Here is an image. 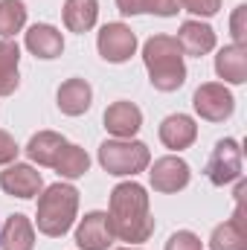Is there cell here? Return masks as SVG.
Segmentation results:
<instances>
[{
	"label": "cell",
	"instance_id": "17",
	"mask_svg": "<svg viewBox=\"0 0 247 250\" xmlns=\"http://www.w3.org/2000/svg\"><path fill=\"white\" fill-rule=\"evenodd\" d=\"M93 102V90L84 79H67L59 87V108L67 117H82Z\"/></svg>",
	"mask_w": 247,
	"mask_h": 250
},
{
	"label": "cell",
	"instance_id": "3",
	"mask_svg": "<svg viewBox=\"0 0 247 250\" xmlns=\"http://www.w3.org/2000/svg\"><path fill=\"white\" fill-rule=\"evenodd\" d=\"M76 209H79V192H76V187H70V184H53L38 198L35 224H38V230L44 236L59 239V236H64L73 227Z\"/></svg>",
	"mask_w": 247,
	"mask_h": 250
},
{
	"label": "cell",
	"instance_id": "2",
	"mask_svg": "<svg viewBox=\"0 0 247 250\" xmlns=\"http://www.w3.org/2000/svg\"><path fill=\"white\" fill-rule=\"evenodd\" d=\"M143 62H145V70H148V82L163 93L178 90L186 82L184 50H181L178 38H172V35L148 38L145 47H143Z\"/></svg>",
	"mask_w": 247,
	"mask_h": 250
},
{
	"label": "cell",
	"instance_id": "28",
	"mask_svg": "<svg viewBox=\"0 0 247 250\" xmlns=\"http://www.w3.org/2000/svg\"><path fill=\"white\" fill-rule=\"evenodd\" d=\"M245 15H247V6H239L236 12H233V21H230V29H233V38H236V44H247V26H245Z\"/></svg>",
	"mask_w": 247,
	"mask_h": 250
},
{
	"label": "cell",
	"instance_id": "6",
	"mask_svg": "<svg viewBox=\"0 0 247 250\" xmlns=\"http://www.w3.org/2000/svg\"><path fill=\"white\" fill-rule=\"evenodd\" d=\"M192 105H195V111H198L201 120H206V123H224V120L233 114L236 99H233V93H230L224 84L206 82V84H201V87L195 90Z\"/></svg>",
	"mask_w": 247,
	"mask_h": 250
},
{
	"label": "cell",
	"instance_id": "4",
	"mask_svg": "<svg viewBox=\"0 0 247 250\" xmlns=\"http://www.w3.org/2000/svg\"><path fill=\"white\" fill-rule=\"evenodd\" d=\"M99 163L108 175H137L151 163V151L140 140H105L99 146Z\"/></svg>",
	"mask_w": 247,
	"mask_h": 250
},
{
	"label": "cell",
	"instance_id": "19",
	"mask_svg": "<svg viewBox=\"0 0 247 250\" xmlns=\"http://www.w3.org/2000/svg\"><path fill=\"white\" fill-rule=\"evenodd\" d=\"M18 62H21V50L15 41L3 38L0 41V96H12L21 84L18 76Z\"/></svg>",
	"mask_w": 247,
	"mask_h": 250
},
{
	"label": "cell",
	"instance_id": "16",
	"mask_svg": "<svg viewBox=\"0 0 247 250\" xmlns=\"http://www.w3.org/2000/svg\"><path fill=\"white\" fill-rule=\"evenodd\" d=\"M215 73L230 82V84H245L247 82V47L242 44H230L221 47L215 56Z\"/></svg>",
	"mask_w": 247,
	"mask_h": 250
},
{
	"label": "cell",
	"instance_id": "25",
	"mask_svg": "<svg viewBox=\"0 0 247 250\" xmlns=\"http://www.w3.org/2000/svg\"><path fill=\"white\" fill-rule=\"evenodd\" d=\"M186 12L192 15H201V18H212L218 9H221V0H181Z\"/></svg>",
	"mask_w": 247,
	"mask_h": 250
},
{
	"label": "cell",
	"instance_id": "13",
	"mask_svg": "<svg viewBox=\"0 0 247 250\" xmlns=\"http://www.w3.org/2000/svg\"><path fill=\"white\" fill-rule=\"evenodd\" d=\"M195 137H198V125H195L192 117H186V114H172V117H166L160 123V140L172 151L189 148L195 143Z\"/></svg>",
	"mask_w": 247,
	"mask_h": 250
},
{
	"label": "cell",
	"instance_id": "12",
	"mask_svg": "<svg viewBox=\"0 0 247 250\" xmlns=\"http://www.w3.org/2000/svg\"><path fill=\"white\" fill-rule=\"evenodd\" d=\"M178 44H181V50H184L186 56L201 59V56L212 53V47H215V32H212L209 23L184 21V23H181V32H178Z\"/></svg>",
	"mask_w": 247,
	"mask_h": 250
},
{
	"label": "cell",
	"instance_id": "18",
	"mask_svg": "<svg viewBox=\"0 0 247 250\" xmlns=\"http://www.w3.org/2000/svg\"><path fill=\"white\" fill-rule=\"evenodd\" d=\"M64 146H67V140H64L62 134H56V131H38L26 143V154L38 166H56V160H59Z\"/></svg>",
	"mask_w": 247,
	"mask_h": 250
},
{
	"label": "cell",
	"instance_id": "1",
	"mask_svg": "<svg viewBox=\"0 0 247 250\" xmlns=\"http://www.w3.org/2000/svg\"><path fill=\"white\" fill-rule=\"evenodd\" d=\"M108 218H111L114 236L123 239V242H131V245L145 242L154 233V218L148 212V195L134 181L114 187Z\"/></svg>",
	"mask_w": 247,
	"mask_h": 250
},
{
	"label": "cell",
	"instance_id": "15",
	"mask_svg": "<svg viewBox=\"0 0 247 250\" xmlns=\"http://www.w3.org/2000/svg\"><path fill=\"white\" fill-rule=\"evenodd\" d=\"M0 248L3 250H32L35 248V227L26 215L15 212L0 227Z\"/></svg>",
	"mask_w": 247,
	"mask_h": 250
},
{
	"label": "cell",
	"instance_id": "20",
	"mask_svg": "<svg viewBox=\"0 0 247 250\" xmlns=\"http://www.w3.org/2000/svg\"><path fill=\"white\" fill-rule=\"evenodd\" d=\"M96 18H99V3L96 0H67L64 3V23H67L70 32L82 35V32L93 29Z\"/></svg>",
	"mask_w": 247,
	"mask_h": 250
},
{
	"label": "cell",
	"instance_id": "11",
	"mask_svg": "<svg viewBox=\"0 0 247 250\" xmlns=\"http://www.w3.org/2000/svg\"><path fill=\"white\" fill-rule=\"evenodd\" d=\"M143 125V111L134 102H114L105 111V128L117 137V140H131Z\"/></svg>",
	"mask_w": 247,
	"mask_h": 250
},
{
	"label": "cell",
	"instance_id": "10",
	"mask_svg": "<svg viewBox=\"0 0 247 250\" xmlns=\"http://www.w3.org/2000/svg\"><path fill=\"white\" fill-rule=\"evenodd\" d=\"M44 187L41 172H35L26 163H12L6 172H0V189L15 198H35Z\"/></svg>",
	"mask_w": 247,
	"mask_h": 250
},
{
	"label": "cell",
	"instance_id": "24",
	"mask_svg": "<svg viewBox=\"0 0 247 250\" xmlns=\"http://www.w3.org/2000/svg\"><path fill=\"white\" fill-rule=\"evenodd\" d=\"M166 250H201V239L189 230H178L169 242H166Z\"/></svg>",
	"mask_w": 247,
	"mask_h": 250
},
{
	"label": "cell",
	"instance_id": "21",
	"mask_svg": "<svg viewBox=\"0 0 247 250\" xmlns=\"http://www.w3.org/2000/svg\"><path fill=\"white\" fill-rule=\"evenodd\" d=\"M209 250H247V224L245 221H224L212 230Z\"/></svg>",
	"mask_w": 247,
	"mask_h": 250
},
{
	"label": "cell",
	"instance_id": "23",
	"mask_svg": "<svg viewBox=\"0 0 247 250\" xmlns=\"http://www.w3.org/2000/svg\"><path fill=\"white\" fill-rule=\"evenodd\" d=\"M26 23V6L23 0H0V35L12 38L15 32H21Z\"/></svg>",
	"mask_w": 247,
	"mask_h": 250
},
{
	"label": "cell",
	"instance_id": "7",
	"mask_svg": "<svg viewBox=\"0 0 247 250\" xmlns=\"http://www.w3.org/2000/svg\"><path fill=\"white\" fill-rule=\"evenodd\" d=\"M96 47H99V56H102L105 62L123 64V62H128V59L134 56V50H137V35H134L125 23H105L102 32H99Z\"/></svg>",
	"mask_w": 247,
	"mask_h": 250
},
{
	"label": "cell",
	"instance_id": "30",
	"mask_svg": "<svg viewBox=\"0 0 247 250\" xmlns=\"http://www.w3.org/2000/svg\"><path fill=\"white\" fill-rule=\"evenodd\" d=\"M120 250H137V248H120Z\"/></svg>",
	"mask_w": 247,
	"mask_h": 250
},
{
	"label": "cell",
	"instance_id": "26",
	"mask_svg": "<svg viewBox=\"0 0 247 250\" xmlns=\"http://www.w3.org/2000/svg\"><path fill=\"white\" fill-rule=\"evenodd\" d=\"M145 12L160 15V18H172L181 12V0H145Z\"/></svg>",
	"mask_w": 247,
	"mask_h": 250
},
{
	"label": "cell",
	"instance_id": "9",
	"mask_svg": "<svg viewBox=\"0 0 247 250\" xmlns=\"http://www.w3.org/2000/svg\"><path fill=\"white\" fill-rule=\"evenodd\" d=\"M114 239L117 236L108 212H87L76 227V245L82 250H108Z\"/></svg>",
	"mask_w": 247,
	"mask_h": 250
},
{
	"label": "cell",
	"instance_id": "14",
	"mask_svg": "<svg viewBox=\"0 0 247 250\" xmlns=\"http://www.w3.org/2000/svg\"><path fill=\"white\" fill-rule=\"evenodd\" d=\"M26 50L35 56V59H59L64 50V38L62 32L50 23H35L29 32H26Z\"/></svg>",
	"mask_w": 247,
	"mask_h": 250
},
{
	"label": "cell",
	"instance_id": "29",
	"mask_svg": "<svg viewBox=\"0 0 247 250\" xmlns=\"http://www.w3.org/2000/svg\"><path fill=\"white\" fill-rule=\"evenodd\" d=\"M123 15H143L145 12V0H117Z\"/></svg>",
	"mask_w": 247,
	"mask_h": 250
},
{
	"label": "cell",
	"instance_id": "22",
	"mask_svg": "<svg viewBox=\"0 0 247 250\" xmlns=\"http://www.w3.org/2000/svg\"><path fill=\"white\" fill-rule=\"evenodd\" d=\"M62 178H82L87 169H90V157H87V151L84 148H79V146H73V143H67L62 148V154H59V160H56V166H53Z\"/></svg>",
	"mask_w": 247,
	"mask_h": 250
},
{
	"label": "cell",
	"instance_id": "8",
	"mask_svg": "<svg viewBox=\"0 0 247 250\" xmlns=\"http://www.w3.org/2000/svg\"><path fill=\"white\" fill-rule=\"evenodd\" d=\"M189 163L181 160V157H160V160H154V166H151V172H148V178H151V189L154 192H163V195H172V192H181L186 189L189 184Z\"/></svg>",
	"mask_w": 247,
	"mask_h": 250
},
{
	"label": "cell",
	"instance_id": "27",
	"mask_svg": "<svg viewBox=\"0 0 247 250\" xmlns=\"http://www.w3.org/2000/svg\"><path fill=\"white\" fill-rule=\"evenodd\" d=\"M18 143L12 140V134H6V131H0V166H9V163H15V157H18Z\"/></svg>",
	"mask_w": 247,
	"mask_h": 250
},
{
	"label": "cell",
	"instance_id": "5",
	"mask_svg": "<svg viewBox=\"0 0 247 250\" xmlns=\"http://www.w3.org/2000/svg\"><path fill=\"white\" fill-rule=\"evenodd\" d=\"M206 178L209 184L215 187H227L233 181L242 178V148L236 140H218L212 154H209V163H206Z\"/></svg>",
	"mask_w": 247,
	"mask_h": 250
}]
</instances>
